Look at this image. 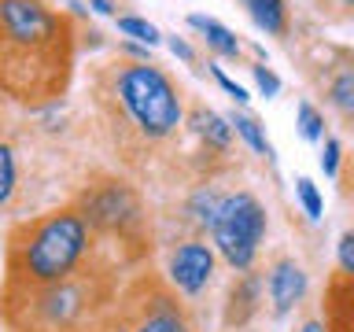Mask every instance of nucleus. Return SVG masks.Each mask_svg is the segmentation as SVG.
<instances>
[{
	"label": "nucleus",
	"mask_w": 354,
	"mask_h": 332,
	"mask_svg": "<svg viewBox=\"0 0 354 332\" xmlns=\"http://www.w3.org/2000/svg\"><path fill=\"white\" fill-rule=\"evenodd\" d=\"M214 243L225 259L236 266V270H248L254 251H259V240L266 232V210L259 207V199L240 192L221 199L218 218H214Z\"/></svg>",
	"instance_id": "obj_4"
},
{
	"label": "nucleus",
	"mask_w": 354,
	"mask_h": 332,
	"mask_svg": "<svg viewBox=\"0 0 354 332\" xmlns=\"http://www.w3.org/2000/svg\"><path fill=\"white\" fill-rule=\"evenodd\" d=\"M332 104H336L343 115L354 118V71L339 74L336 82H332Z\"/></svg>",
	"instance_id": "obj_10"
},
{
	"label": "nucleus",
	"mask_w": 354,
	"mask_h": 332,
	"mask_svg": "<svg viewBox=\"0 0 354 332\" xmlns=\"http://www.w3.org/2000/svg\"><path fill=\"white\" fill-rule=\"evenodd\" d=\"M210 273H214V255H210V248H203V243H185V248L174 251L170 277L181 292H199L210 281Z\"/></svg>",
	"instance_id": "obj_5"
},
{
	"label": "nucleus",
	"mask_w": 354,
	"mask_h": 332,
	"mask_svg": "<svg viewBox=\"0 0 354 332\" xmlns=\"http://www.w3.org/2000/svg\"><path fill=\"white\" fill-rule=\"evenodd\" d=\"M71 26L41 0H0V93L48 104L71 77Z\"/></svg>",
	"instance_id": "obj_1"
},
{
	"label": "nucleus",
	"mask_w": 354,
	"mask_h": 332,
	"mask_svg": "<svg viewBox=\"0 0 354 332\" xmlns=\"http://www.w3.org/2000/svg\"><path fill=\"white\" fill-rule=\"evenodd\" d=\"M85 248V221L77 214H55L41 221L26 248V273L33 281H59L74 270Z\"/></svg>",
	"instance_id": "obj_3"
},
{
	"label": "nucleus",
	"mask_w": 354,
	"mask_h": 332,
	"mask_svg": "<svg viewBox=\"0 0 354 332\" xmlns=\"http://www.w3.org/2000/svg\"><path fill=\"white\" fill-rule=\"evenodd\" d=\"M118 30H122V33H129V37H137V41L159 44V30H155L151 22H144V19H133V15H126V19H118Z\"/></svg>",
	"instance_id": "obj_13"
},
{
	"label": "nucleus",
	"mask_w": 354,
	"mask_h": 332,
	"mask_svg": "<svg viewBox=\"0 0 354 332\" xmlns=\"http://www.w3.org/2000/svg\"><path fill=\"white\" fill-rule=\"evenodd\" d=\"M232 126H236V133H240V137L251 144L254 151H266V155H270V144H266V133L259 129V122H254V118H248V115H236V118H232Z\"/></svg>",
	"instance_id": "obj_12"
},
{
	"label": "nucleus",
	"mask_w": 354,
	"mask_h": 332,
	"mask_svg": "<svg viewBox=\"0 0 354 332\" xmlns=\"http://www.w3.org/2000/svg\"><path fill=\"white\" fill-rule=\"evenodd\" d=\"M214 77H218V85L225 89V93H229L232 100H236V104H243V100H248V93H243V89H240L236 82H232V77H225V74H221L218 66H214Z\"/></svg>",
	"instance_id": "obj_20"
},
{
	"label": "nucleus",
	"mask_w": 354,
	"mask_h": 332,
	"mask_svg": "<svg viewBox=\"0 0 354 332\" xmlns=\"http://www.w3.org/2000/svg\"><path fill=\"white\" fill-rule=\"evenodd\" d=\"M303 332H325V329H321V325H317V321H310V325H306Z\"/></svg>",
	"instance_id": "obj_23"
},
{
	"label": "nucleus",
	"mask_w": 354,
	"mask_h": 332,
	"mask_svg": "<svg viewBox=\"0 0 354 332\" xmlns=\"http://www.w3.org/2000/svg\"><path fill=\"white\" fill-rule=\"evenodd\" d=\"M254 82H259V89L266 96H277V89H281V82H277V74L270 66H254Z\"/></svg>",
	"instance_id": "obj_17"
},
{
	"label": "nucleus",
	"mask_w": 354,
	"mask_h": 332,
	"mask_svg": "<svg viewBox=\"0 0 354 332\" xmlns=\"http://www.w3.org/2000/svg\"><path fill=\"white\" fill-rule=\"evenodd\" d=\"M243 8L266 33H284V0H243Z\"/></svg>",
	"instance_id": "obj_8"
},
{
	"label": "nucleus",
	"mask_w": 354,
	"mask_h": 332,
	"mask_svg": "<svg viewBox=\"0 0 354 332\" xmlns=\"http://www.w3.org/2000/svg\"><path fill=\"white\" fill-rule=\"evenodd\" d=\"M137 332H188V329H185V321L177 314H155V317L144 321Z\"/></svg>",
	"instance_id": "obj_16"
},
{
	"label": "nucleus",
	"mask_w": 354,
	"mask_h": 332,
	"mask_svg": "<svg viewBox=\"0 0 354 332\" xmlns=\"http://www.w3.org/2000/svg\"><path fill=\"white\" fill-rule=\"evenodd\" d=\"M321 126H325V122H321V115L310 104H299V133H303L306 140H317L321 137Z\"/></svg>",
	"instance_id": "obj_15"
},
{
	"label": "nucleus",
	"mask_w": 354,
	"mask_h": 332,
	"mask_svg": "<svg viewBox=\"0 0 354 332\" xmlns=\"http://www.w3.org/2000/svg\"><path fill=\"white\" fill-rule=\"evenodd\" d=\"M339 262L347 273H354V232H347V237L339 240Z\"/></svg>",
	"instance_id": "obj_19"
},
{
	"label": "nucleus",
	"mask_w": 354,
	"mask_h": 332,
	"mask_svg": "<svg viewBox=\"0 0 354 332\" xmlns=\"http://www.w3.org/2000/svg\"><path fill=\"white\" fill-rule=\"evenodd\" d=\"M295 192H299V199H303L306 214L317 221V218H321V196H317V185L310 181V177H299V181H295Z\"/></svg>",
	"instance_id": "obj_14"
},
{
	"label": "nucleus",
	"mask_w": 354,
	"mask_h": 332,
	"mask_svg": "<svg viewBox=\"0 0 354 332\" xmlns=\"http://www.w3.org/2000/svg\"><path fill=\"white\" fill-rule=\"evenodd\" d=\"M11 192H15V159L8 144H0V207L11 199Z\"/></svg>",
	"instance_id": "obj_11"
},
{
	"label": "nucleus",
	"mask_w": 354,
	"mask_h": 332,
	"mask_svg": "<svg viewBox=\"0 0 354 332\" xmlns=\"http://www.w3.org/2000/svg\"><path fill=\"white\" fill-rule=\"evenodd\" d=\"M336 163H339V140H328L325 151H321V170L332 177V174H336Z\"/></svg>",
	"instance_id": "obj_18"
},
{
	"label": "nucleus",
	"mask_w": 354,
	"mask_h": 332,
	"mask_svg": "<svg viewBox=\"0 0 354 332\" xmlns=\"http://www.w3.org/2000/svg\"><path fill=\"white\" fill-rule=\"evenodd\" d=\"M347 4H354V0H347Z\"/></svg>",
	"instance_id": "obj_24"
},
{
	"label": "nucleus",
	"mask_w": 354,
	"mask_h": 332,
	"mask_svg": "<svg viewBox=\"0 0 354 332\" xmlns=\"http://www.w3.org/2000/svg\"><path fill=\"white\" fill-rule=\"evenodd\" d=\"M196 129L203 133V137L214 144V148H225V144H229V133H232V129L225 126V118H218L214 111H199V115H196Z\"/></svg>",
	"instance_id": "obj_9"
},
{
	"label": "nucleus",
	"mask_w": 354,
	"mask_h": 332,
	"mask_svg": "<svg viewBox=\"0 0 354 332\" xmlns=\"http://www.w3.org/2000/svg\"><path fill=\"white\" fill-rule=\"evenodd\" d=\"M303 292H306V273H303V266L281 262V266H277V270L270 273V295H273L277 314L292 310L299 299H303Z\"/></svg>",
	"instance_id": "obj_6"
},
{
	"label": "nucleus",
	"mask_w": 354,
	"mask_h": 332,
	"mask_svg": "<svg viewBox=\"0 0 354 332\" xmlns=\"http://www.w3.org/2000/svg\"><path fill=\"white\" fill-rule=\"evenodd\" d=\"M93 8L104 11V15H111V11H115V4H111V0H93Z\"/></svg>",
	"instance_id": "obj_22"
},
{
	"label": "nucleus",
	"mask_w": 354,
	"mask_h": 332,
	"mask_svg": "<svg viewBox=\"0 0 354 332\" xmlns=\"http://www.w3.org/2000/svg\"><path fill=\"white\" fill-rule=\"evenodd\" d=\"M118 96L122 107L133 115V122L148 133V137H166L177 122H181V104L177 93L155 66H126L118 74Z\"/></svg>",
	"instance_id": "obj_2"
},
{
	"label": "nucleus",
	"mask_w": 354,
	"mask_h": 332,
	"mask_svg": "<svg viewBox=\"0 0 354 332\" xmlns=\"http://www.w3.org/2000/svg\"><path fill=\"white\" fill-rule=\"evenodd\" d=\"M188 22H192V26H196L199 33H203L207 44H210L214 52H221V55H236V52H240L236 37H232V33H229L225 26H221V22H214V19H203V15H192Z\"/></svg>",
	"instance_id": "obj_7"
},
{
	"label": "nucleus",
	"mask_w": 354,
	"mask_h": 332,
	"mask_svg": "<svg viewBox=\"0 0 354 332\" xmlns=\"http://www.w3.org/2000/svg\"><path fill=\"white\" fill-rule=\"evenodd\" d=\"M170 48H174L177 55H181V59H192V48H188L185 41H177V37H174V41H170Z\"/></svg>",
	"instance_id": "obj_21"
}]
</instances>
